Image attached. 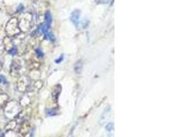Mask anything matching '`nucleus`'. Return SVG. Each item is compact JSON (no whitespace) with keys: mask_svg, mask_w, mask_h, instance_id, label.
<instances>
[{"mask_svg":"<svg viewBox=\"0 0 183 137\" xmlns=\"http://www.w3.org/2000/svg\"><path fill=\"white\" fill-rule=\"evenodd\" d=\"M21 32L19 26L18 19L16 17H12L8 21L5 26V33L6 36L13 38Z\"/></svg>","mask_w":183,"mask_h":137,"instance_id":"f03ea898","label":"nucleus"},{"mask_svg":"<svg viewBox=\"0 0 183 137\" xmlns=\"http://www.w3.org/2000/svg\"><path fill=\"white\" fill-rule=\"evenodd\" d=\"M2 68H3V64H2V62L0 61V71H2Z\"/></svg>","mask_w":183,"mask_h":137,"instance_id":"412c9836","label":"nucleus"},{"mask_svg":"<svg viewBox=\"0 0 183 137\" xmlns=\"http://www.w3.org/2000/svg\"></svg>","mask_w":183,"mask_h":137,"instance_id":"4be33fe9","label":"nucleus"},{"mask_svg":"<svg viewBox=\"0 0 183 137\" xmlns=\"http://www.w3.org/2000/svg\"><path fill=\"white\" fill-rule=\"evenodd\" d=\"M17 52H18V49H17V47H14L13 48H12L10 51L8 52V53L10 54H11V55H15V54H17Z\"/></svg>","mask_w":183,"mask_h":137,"instance_id":"6ab92c4d","label":"nucleus"},{"mask_svg":"<svg viewBox=\"0 0 183 137\" xmlns=\"http://www.w3.org/2000/svg\"><path fill=\"white\" fill-rule=\"evenodd\" d=\"M52 21V16H51V14L49 12H46L45 14V25H47V26L49 27L50 26V24Z\"/></svg>","mask_w":183,"mask_h":137,"instance_id":"ddd939ff","label":"nucleus"},{"mask_svg":"<svg viewBox=\"0 0 183 137\" xmlns=\"http://www.w3.org/2000/svg\"><path fill=\"white\" fill-rule=\"evenodd\" d=\"M80 11L79 10H75L72 12V14H71V20L72 21V22L76 24L77 25L79 23V20H80Z\"/></svg>","mask_w":183,"mask_h":137,"instance_id":"9b49d317","label":"nucleus"},{"mask_svg":"<svg viewBox=\"0 0 183 137\" xmlns=\"http://www.w3.org/2000/svg\"><path fill=\"white\" fill-rule=\"evenodd\" d=\"M82 69V64L81 62H78L75 64V67H74V70H75L76 73H80Z\"/></svg>","mask_w":183,"mask_h":137,"instance_id":"4468645a","label":"nucleus"},{"mask_svg":"<svg viewBox=\"0 0 183 137\" xmlns=\"http://www.w3.org/2000/svg\"><path fill=\"white\" fill-rule=\"evenodd\" d=\"M110 0H100V2L103 3V4H106L108 2H109Z\"/></svg>","mask_w":183,"mask_h":137,"instance_id":"aec40b11","label":"nucleus"},{"mask_svg":"<svg viewBox=\"0 0 183 137\" xmlns=\"http://www.w3.org/2000/svg\"><path fill=\"white\" fill-rule=\"evenodd\" d=\"M20 127L19 128V133L23 136H26L30 132V124L28 121H26L20 124Z\"/></svg>","mask_w":183,"mask_h":137,"instance_id":"423d86ee","label":"nucleus"},{"mask_svg":"<svg viewBox=\"0 0 183 137\" xmlns=\"http://www.w3.org/2000/svg\"><path fill=\"white\" fill-rule=\"evenodd\" d=\"M4 52H5V48H4V43H3L2 40H0V55H2L4 54Z\"/></svg>","mask_w":183,"mask_h":137,"instance_id":"a211bd4d","label":"nucleus"},{"mask_svg":"<svg viewBox=\"0 0 183 137\" xmlns=\"http://www.w3.org/2000/svg\"><path fill=\"white\" fill-rule=\"evenodd\" d=\"M2 41H3V43H4L5 51L6 52H8L12 48H13L14 47H15L13 43V39H12V38H11V37L6 36L4 37V39H3Z\"/></svg>","mask_w":183,"mask_h":137,"instance_id":"0eeeda50","label":"nucleus"},{"mask_svg":"<svg viewBox=\"0 0 183 137\" xmlns=\"http://www.w3.org/2000/svg\"><path fill=\"white\" fill-rule=\"evenodd\" d=\"M21 106L15 100L8 101L5 106L3 108L4 109V113L5 116L8 119H15V117L17 116V114L19 113L21 110Z\"/></svg>","mask_w":183,"mask_h":137,"instance_id":"f257e3e1","label":"nucleus"},{"mask_svg":"<svg viewBox=\"0 0 183 137\" xmlns=\"http://www.w3.org/2000/svg\"><path fill=\"white\" fill-rule=\"evenodd\" d=\"M30 78L26 76H21L16 82V89L19 92L24 93L27 91L30 86Z\"/></svg>","mask_w":183,"mask_h":137,"instance_id":"20e7f679","label":"nucleus"},{"mask_svg":"<svg viewBox=\"0 0 183 137\" xmlns=\"http://www.w3.org/2000/svg\"><path fill=\"white\" fill-rule=\"evenodd\" d=\"M42 85H43V84L41 82V81L37 80L35 82V84H34L33 86H34V88L36 89H40L42 87Z\"/></svg>","mask_w":183,"mask_h":137,"instance_id":"dca6fc26","label":"nucleus"},{"mask_svg":"<svg viewBox=\"0 0 183 137\" xmlns=\"http://www.w3.org/2000/svg\"><path fill=\"white\" fill-rule=\"evenodd\" d=\"M8 101V95L5 93H0V108H4Z\"/></svg>","mask_w":183,"mask_h":137,"instance_id":"9d476101","label":"nucleus"},{"mask_svg":"<svg viewBox=\"0 0 183 137\" xmlns=\"http://www.w3.org/2000/svg\"><path fill=\"white\" fill-rule=\"evenodd\" d=\"M19 104L21 108H28L30 104H31V99L28 95H23L21 98Z\"/></svg>","mask_w":183,"mask_h":137,"instance_id":"6e6552de","label":"nucleus"},{"mask_svg":"<svg viewBox=\"0 0 183 137\" xmlns=\"http://www.w3.org/2000/svg\"><path fill=\"white\" fill-rule=\"evenodd\" d=\"M8 83L6 77L3 75H0V86H8Z\"/></svg>","mask_w":183,"mask_h":137,"instance_id":"2eb2a0df","label":"nucleus"},{"mask_svg":"<svg viewBox=\"0 0 183 137\" xmlns=\"http://www.w3.org/2000/svg\"><path fill=\"white\" fill-rule=\"evenodd\" d=\"M114 129V123H108L106 126V130L107 131H112Z\"/></svg>","mask_w":183,"mask_h":137,"instance_id":"f3484780","label":"nucleus"},{"mask_svg":"<svg viewBox=\"0 0 183 137\" xmlns=\"http://www.w3.org/2000/svg\"><path fill=\"white\" fill-rule=\"evenodd\" d=\"M110 108H108L107 109L105 110V111L104 112V113L102 114V117H101V119L100 121V125H104V124L106 123V121L108 119V117L109 116V114H110Z\"/></svg>","mask_w":183,"mask_h":137,"instance_id":"f8f14e48","label":"nucleus"},{"mask_svg":"<svg viewBox=\"0 0 183 137\" xmlns=\"http://www.w3.org/2000/svg\"><path fill=\"white\" fill-rule=\"evenodd\" d=\"M17 125H18V123L17 122V121L15 119H12L9 121V122H8L7 124H6L4 129L6 130V132L13 131V130L16 129Z\"/></svg>","mask_w":183,"mask_h":137,"instance_id":"1a4fd4ad","label":"nucleus"},{"mask_svg":"<svg viewBox=\"0 0 183 137\" xmlns=\"http://www.w3.org/2000/svg\"><path fill=\"white\" fill-rule=\"evenodd\" d=\"M22 64L21 60L18 59H15L12 61L10 68V76L14 77H19L21 76V71H22Z\"/></svg>","mask_w":183,"mask_h":137,"instance_id":"39448f33","label":"nucleus"},{"mask_svg":"<svg viewBox=\"0 0 183 137\" xmlns=\"http://www.w3.org/2000/svg\"><path fill=\"white\" fill-rule=\"evenodd\" d=\"M32 17L30 13L24 14L22 17H21L19 21V26L21 31V32H26L28 31L32 26Z\"/></svg>","mask_w":183,"mask_h":137,"instance_id":"7ed1b4c3","label":"nucleus"}]
</instances>
